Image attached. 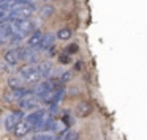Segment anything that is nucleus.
<instances>
[{"label": "nucleus", "instance_id": "15", "mask_svg": "<svg viewBox=\"0 0 147 140\" xmlns=\"http://www.w3.org/2000/svg\"><path fill=\"white\" fill-rule=\"evenodd\" d=\"M78 137H79V134H78L76 131L67 129L62 135H59V139H60V140H78Z\"/></svg>", "mask_w": 147, "mask_h": 140}, {"label": "nucleus", "instance_id": "22", "mask_svg": "<svg viewBox=\"0 0 147 140\" xmlns=\"http://www.w3.org/2000/svg\"><path fill=\"white\" fill-rule=\"evenodd\" d=\"M59 61H60V63H70L71 58L68 57L67 54H63V55H60V57H59Z\"/></svg>", "mask_w": 147, "mask_h": 140}, {"label": "nucleus", "instance_id": "4", "mask_svg": "<svg viewBox=\"0 0 147 140\" xmlns=\"http://www.w3.org/2000/svg\"><path fill=\"white\" fill-rule=\"evenodd\" d=\"M52 88H55V87H54V82H51V80H40V82L36 83L35 96H36L38 99H45L46 96H48V93L51 91Z\"/></svg>", "mask_w": 147, "mask_h": 140}, {"label": "nucleus", "instance_id": "6", "mask_svg": "<svg viewBox=\"0 0 147 140\" xmlns=\"http://www.w3.org/2000/svg\"><path fill=\"white\" fill-rule=\"evenodd\" d=\"M14 33H16V30L13 29L11 24H8V22L0 24V43H8L13 38Z\"/></svg>", "mask_w": 147, "mask_h": 140}, {"label": "nucleus", "instance_id": "18", "mask_svg": "<svg viewBox=\"0 0 147 140\" xmlns=\"http://www.w3.org/2000/svg\"><path fill=\"white\" fill-rule=\"evenodd\" d=\"M52 13H54V8L51 7V5H45V7L40 10V17L41 19H46V17H51Z\"/></svg>", "mask_w": 147, "mask_h": 140}, {"label": "nucleus", "instance_id": "10", "mask_svg": "<svg viewBox=\"0 0 147 140\" xmlns=\"http://www.w3.org/2000/svg\"><path fill=\"white\" fill-rule=\"evenodd\" d=\"M36 71H38L40 77L46 79V77H49V76H51V73H52V63H51L49 60L41 61V63H40L38 66H36Z\"/></svg>", "mask_w": 147, "mask_h": 140}, {"label": "nucleus", "instance_id": "3", "mask_svg": "<svg viewBox=\"0 0 147 140\" xmlns=\"http://www.w3.org/2000/svg\"><path fill=\"white\" fill-rule=\"evenodd\" d=\"M13 29L16 30V32L22 33V35H27V33H30L33 30V22L30 19H14L13 21Z\"/></svg>", "mask_w": 147, "mask_h": 140}, {"label": "nucleus", "instance_id": "14", "mask_svg": "<svg viewBox=\"0 0 147 140\" xmlns=\"http://www.w3.org/2000/svg\"><path fill=\"white\" fill-rule=\"evenodd\" d=\"M19 61V57H18V51L16 49H11L5 54V63L7 65H16Z\"/></svg>", "mask_w": 147, "mask_h": 140}, {"label": "nucleus", "instance_id": "9", "mask_svg": "<svg viewBox=\"0 0 147 140\" xmlns=\"http://www.w3.org/2000/svg\"><path fill=\"white\" fill-rule=\"evenodd\" d=\"M30 131H32V127L29 126V123H27L26 120H21L19 123L16 124V126H14V129H13V132H14V135L16 137H24V135H27V134L30 132Z\"/></svg>", "mask_w": 147, "mask_h": 140}, {"label": "nucleus", "instance_id": "12", "mask_svg": "<svg viewBox=\"0 0 147 140\" xmlns=\"http://www.w3.org/2000/svg\"><path fill=\"white\" fill-rule=\"evenodd\" d=\"M52 46H54V35L48 33L46 36H43V39H41V43H40L38 49H41V51H48V49H51Z\"/></svg>", "mask_w": 147, "mask_h": 140}, {"label": "nucleus", "instance_id": "21", "mask_svg": "<svg viewBox=\"0 0 147 140\" xmlns=\"http://www.w3.org/2000/svg\"><path fill=\"white\" fill-rule=\"evenodd\" d=\"M8 71H10L8 65L5 63V61H0V76H5V74H8Z\"/></svg>", "mask_w": 147, "mask_h": 140}, {"label": "nucleus", "instance_id": "8", "mask_svg": "<svg viewBox=\"0 0 147 140\" xmlns=\"http://www.w3.org/2000/svg\"><path fill=\"white\" fill-rule=\"evenodd\" d=\"M62 96H63V88H52L43 101H45L48 105H54L62 99Z\"/></svg>", "mask_w": 147, "mask_h": 140}, {"label": "nucleus", "instance_id": "5", "mask_svg": "<svg viewBox=\"0 0 147 140\" xmlns=\"http://www.w3.org/2000/svg\"><path fill=\"white\" fill-rule=\"evenodd\" d=\"M22 117H24L22 110H16V112H13V113H10L7 118H5V129H7V131H13L14 126L22 120Z\"/></svg>", "mask_w": 147, "mask_h": 140}, {"label": "nucleus", "instance_id": "7", "mask_svg": "<svg viewBox=\"0 0 147 140\" xmlns=\"http://www.w3.org/2000/svg\"><path fill=\"white\" fill-rule=\"evenodd\" d=\"M40 99L36 98L35 95H32V93H29V95H26L24 98L19 99V107L21 110H30V109H33L36 104H38Z\"/></svg>", "mask_w": 147, "mask_h": 140}, {"label": "nucleus", "instance_id": "19", "mask_svg": "<svg viewBox=\"0 0 147 140\" xmlns=\"http://www.w3.org/2000/svg\"><path fill=\"white\" fill-rule=\"evenodd\" d=\"M57 36L60 39H70L71 38V30L70 29H62V30H59Z\"/></svg>", "mask_w": 147, "mask_h": 140}, {"label": "nucleus", "instance_id": "20", "mask_svg": "<svg viewBox=\"0 0 147 140\" xmlns=\"http://www.w3.org/2000/svg\"><path fill=\"white\" fill-rule=\"evenodd\" d=\"M68 80H71V73L70 71H65V73L62 74V77L59 79V83H67Z\"/></svg>", "mask_w": 147, "mask_h": 140}, {"label": "nucleus", "instance_id": "17", "mask_svg": "<svg viewBox=\"0 0 147 140\" xmlns=\"http://www.w3.org/2000/svg\"><path fill=\"white\" fill-rule=\"evenodd\" d=\"M8 87H10L11 90L24 88V87H22V80H21L19 77H10V79H8Z\"/></svg>", "mask_w": 147, "mask_h": 140}, {"label": "nucleus", "instance_id": "23", "mask_svg": "<svg viewBox=\"0 0 147 140\" xmlns=\"http://www.w3.org/2000/svg\"><path fill=\"white\" fill-rule=\"evenodd\" d=\"M21 140H33V135H29V134H27V135L21 137Z\"/></svg>", "mask_w": 147, "mask_h": 140}, {"label": "nucleus", "instance_id": "16", "mask_svg": "<svg viewBox=\"0 0 147 140\" xmlns=\"http://www.w3.org/2000/svg\"><path fill=\"white\" fill-rule=\"evenodd\" d=\"M90 112H92V107H90L87 102H81V104L78 105V115H79V117H87Z\"/></svg>", "mask_w": 147, "mask_h": 140}, {"label": "nucleus", "instance_id": "1", "mask_svg": "<svg viewBox=\"0 0 147 140\" xmlns=\"http://www.w3.org/2000/svg\"><path fill=\"white\" fill-rule=\"evenodd\" d=\"M48 115H49L48 110H35V112H32L30 115H27L26 121L29 123V126L32 127V129H36V127L40 126V123H41Z\"/></svg>", "mask_w": 147, "mask_h": 140}, {"label": "nucleus", "instance_id": "11", "mask_svg": "<svg viewBox=\"0 0 147 140\" xmlns=\"http://www.w3.org/2000/svg\"><path fill=\"white\" fill-rule=\"evenodd\" d=\"M18 51V57L19 60H27V61H35L36 60V55L33 54V51L27 46V47H21V49H16Z\"/></svg>", "mask_w": 147, "mask_h": 140}, {"label": "nucleus", "instance_id": "13", "mask_svg": "<svg viewBox=\"0 0 147 140\" xmlns=\"http://www.w3.org/2000/svg\"><path fill=\"white\" fill-rule=\"evenodd\" d=\"M43 36H45V35H43L41 32H33L32 36L29 38V47H30V49L38 47L40 43H41V39H43Z\"/></svg>", "mask_w": 147, "mask_h": 140}, {"label": "nucleus", "instance_id": "2", "mask_svg": "<svg viewBox=\"0 0 147 140\" xmlns=\"http://www.w3.org/2000/svg\"><path fill=\"white\" fill-rule=\"evenodd\" d=\"M21 74L24 76V79H26L27 83H33V85H36V83L40 82V79H41L38 71H36V68L33 66V65H29V66L22 68V69H21Z\"/></svg>", "mask_w": 147, "mask_h": 140}]
</instances>
